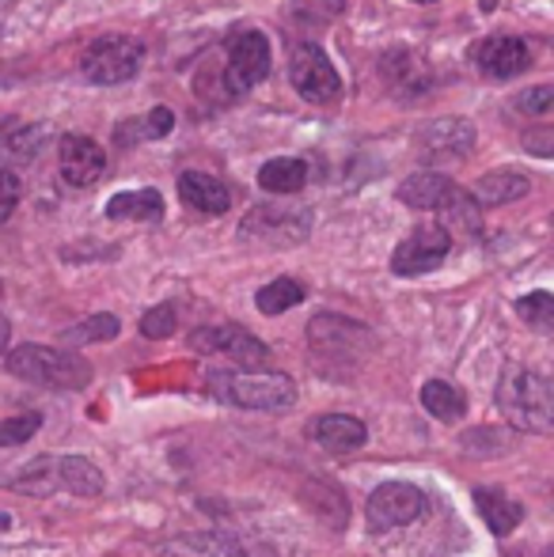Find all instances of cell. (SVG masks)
I'll return each mask as SVG.
<instances>
[{"label":"cell","mask_w":554,"mask_h":557,"mask_svg":"<svg viewBox=\"0 0 554 557\" xmlns=\"http://www.w3.org/2000/svg\"><path fill=\"white\" fill-rule=\"evenodd\" d=\"M421 406H426L436 421H459L467 413L464 391H456L444 380H429L426 387H421Z\"/></svg>","instance_id":"24"},{"label":"cell","mask_w":554,"mask_h":557,"mask_svg":"<svg viewBox=\"0 0 554 557\" xmlns=\"http://www.w3.org/2000/svg\"><path fill=\"white\" fill-rule=\"evenodd\" d=\"M38 425H42V418H38V413H20V418L0 421V447L27 444L30 436L38 433Z\"/></svg>","instance_id":"29"},{"label":"cell","mask_w":554,"mask_h":557,"mask_svg":"<svg viewBox=\"0 0 554 557\" xmlns=\"http://www.w3.org/2000/svg\"><path fill=\"white\" fill-rule=\"evenodd\" d=\"M410 4H436V0H410Z\"/></svg>","instance_id":"37"},{"label":"cell","mask_w":554,"mask_h":557,"mask_svg":"<svg viewBox=\"0 0 554 557\" xmlns=\"http://www.w3.org/2000/svg\"><path fill=\"white\" fill-rule=\"evenodd\" d=\"M525 148H528L532 156H554V129L528 133V137H525Z\"/></svg>","instance_id":"34"},{"label":"cell","mask_w":554,"mask_h":557,"mask_svg":"<svg viewBox=\"0 0 554 557\" xmlns=\"http://www.w3.org/2000/svg\"><path fill=\"white\" fill-rule=\"evenodd\" d=\"M513 107H517L520 114H551L554 111V88L551 84H540V88L520 91Z\"/></svg>","instance_id":"31"},{"label":"cell","mask_w":554,"mask_h":557,"mask_svg":"<svg viewBox=\"0 0 554 557\" xmlns=\"http://www.w3.org/2000/svg\"><path fill=\"white\" fill-rule=\"evenodd\" d=\"M497 410L520 433H554V383L532 368L505 364L497 380Z\"/></svg>","instance_id":"1"},{"label":"cell","mask_w":554,"mask_h":557,"mask_svg":"<svg viewBox=\"0 0 554 557\" xmlns=\"http://www.w3.org/2000/svg\"><path fill=\"white\" fill-rule=\"evenodd\" d=\"M8 334H12V331H8V319L0 315V352H4V345H8Z\"/></svg>","instance_id":"35"},{"label":"cell","mask_w":554,"mask_h":557,"mask_svg":"<svg viewBox=\"0 0 554 557\" xmlns=\"http://www.w3.org/2000/svg\"><path fill=\"white\" fill-rule=\"evenodd\" d=\"M517 315L525 319L532 331L551 334L554 331V296L551 293H528L517 300Z\"/></svg>","instance_id":"27"},{"label":"cell","mask_w":554,"mask_h":557,"mask_svg":"<svg viewBox=\"0 0 554 557\" xmlns=\"http://www.w3.org/2000/svg\"><path fill=\"white\" fill-rule=\"evenodd\" d=\"M311 441L323 444L327 451L346 455L369 441V429H365V421L349 418V413H323V418L311 421Z\"/></svg>","instance_id":"17"},{"label":"cell","mask_w":554,"mask_h":557,"mask_svg":"<svg viewBox=\"0 0 554 557\" xmlns=\"http://www.w3.org/2000/svg\"><path fill=\"white\" fill-rule=\"evenodd\" d=\"M175 129V114L168 111V107H156V111H148L145 117V137H168V133Z\"/></svg>","instance_id":"33"},{"label":"cell","mask_w":554,"mask_h":557,"mask_svg":"<svg viewBox=\"0 0 554 557\" xmlns=\"http://www.w3.org/2000/svg\"><path fill=\"white\" fill-rule=\"evenodd\" d=\"M304 300V285L293 277H278L270 281V285L259 288V296H255V304H259L262 315H281V311L296 308V304Z\"/></svg>","instance_id":"25"},{"label":"cell","mask_w":554,"mask_h":557,"mask_svg":"<svg viewBox=\"0 0 554 557\" xmlns=\"http://www.w3.org/2000/svg\"><path fill=\"white\" fill-rule=\"evenodd\" d=\"M178 198L183 206H190L194 213H206V216H221L229 213L232 206V194L221 178L206 175V171H186L178 175Z\"/></svg>","instance_id":"16"},{"label":"cell","mask_w":554,"mask_h":557,"mask_svg":"<svg viewBox=\"0 0 554 557\" xmlns=\"http://www.w3.org/2000/svg\"><path fill=\"white\" fill-rule=\"evenodd\" d=\"M452 190H456V183H452L448 175H441V171H418V175H410L407 183L399 186V201L418 209V213H429V209L436 213V209L448 201Z\"/></svg>","instance_id":"18"},{"label":"cell","mask_w":554,"mask_h":557,"mask_svg":"<svg viewBox=\"0 0 554 557\" xmlns=\"http://www.w3.org/2000/svg\"><path fill=\"white\" fill-rule=\"evenodd\" d=\"M288 81H293L296 96L316 107H331V103H338V96H342L338 73H334L331 58H327L316 42L293 46V53H288Z\"/></svg>","instance_id":"6"},{"label":"cell","mask_w":554,"mask_h":557,"mask_svg":"<svg viewBox=\"0 0 554 557\" xmlns=\"http://www.w3.org/2000/svg\"><path fill=\"white\" fill-rule=\"evenodd\" d=\"M497 4H502V0H479V8H482V12H487V15H490V12H494V8H497Z\"/></svg>","instance_id":"36"},{"label":"cell","mask_w":554,"mask_h":557,"mask_svg":"<svg viewBox=\"0 0 554 557\" xmlns=\"http://www.w3.org/2000/svg\"><path fill=\"white\" fill-rule=\"evenodd\" d=\"M20 194H23L20 175H15V171H0V224L15 213V206H20Z\"/></svg>","instance_id":"32"},{"label":"cell","mask_w":554,"mask_h":557,"mask_svg":"<svg viewBox=\"0 0 554 557\" xmlns=\"http://www.w3.org/2000/svg\"><path fill=\"white\" fill-rule=\"evenodd\" d=\"M12 490L30 493V497H50L58 490H69L76 497H99L107 482L103 470L81 455H42L12 478Z\"/></svg>","instance_id":"2"},{"label":"cell","mask_w":554,"mask_h":557,"mask_svg":"<svg viewBox=\"0 0 554 557\" xmlns=\"http://www.w3.org/2000/svg\"><path fill=\"white\" fill-rule=\"evenodd\" d=\"M342 12H346V0H293V20L304 30L331 27Z\"/></svg>","instance_id":"26"},{"label":"cell","mask_w":554,"mask_h":557,"mask_svg":"<svg viewBox=\"0 0 554 557\" xmlns=\"http://www.w3.org/2000/svg\"><path fill=\"white\" fill-rule=\"evenodd\" d=\"M270 42L259 30H239L229 42V65H224V84H229V96H247L255 84H262L270 76Z\"/></svg>","instance_id":"8"},{"label":"cell","mask_w":554,"mask_h":557,"mask_svg":"<svg viewBox=\"0 0 554 557\" xmlns=\"http://www.w3.org/2000/svg\"><path fill=\"white\" fill-rule=\"evenodd\" d=\"M209 391L221 403L239 406V410L278 413L296 403V383L285 372H262V368H239V372L209 375Z\"/></svg>","instance_id":"3"},{"label":"cell","mask_w":554,"mask_h":557,"mask_svg":"<svg viewBox=\"0 0 554 557\" xmlns=\"http://www.w3.org/2000/svg\"><path fill=\"white\" fill-rule=\"evenodd\" d=\"M418 152L429 163H444V160H464L475 148V125L467 117H436L426 129L418 133Z\"/></svg>","instance_id":"12"},{"label":"cell","mask_w":554,"mask_h":557,"mask_svg":"<svg viewBox=\"0 0 554 557\" xmlns=\"http://www.w3.org/2000/svg\"><path fill=\"white\" fill-rule=\"evenodd\" d=\"M145 65V42L134 35H103L84 50L81 76L99 88H114V84L134 81Z\"/></svg>","instance_id":"5"},{"label":"cell","mask_w":554,"mask_h":557,"mask_svg":"<svg viewBox=\"0 0 554 557\" xmlns=\"http://www.w3.org/2000/svg\"><path fill=\"white\" fill-rule=\"evenodd\" d=\"M8 372L50 391H84L91 383V364L81 352L50 349V345H20L8 352Z\"/></svg>","instance_id":"4"},{"label":"cell","mask_w":554,"mask_h":557,"mask_svg":"<svg viewBox=\"0 0 554 557\" xmlns=\"http://www.w3.org/2000/svg\"><path fill=\"white\" fill-rule=\"evenodd\" d=\"M475 65L490 81H513L532 65V50L517 35H490L475 46Z\"/></svg>","instance_id":"13"},{"label":"cell","mask_w":554,"mask_h":557,"mask_svg":"<svg viewBox=\"0 0 554 557\" xmlns=\"http://www.w3.org/2000/svg\"><path fill=\"white\" fill-rule=\"evenodd\" d=\"M475 505H479V516L497 539L513 535L520 528V520H525V508L513 497H505L502 490H475Z\"/></svg>","instance_id":"20"},{"label":"cell","mask_w":554,"mask_h":557,"mask_svg":"<svg viewBox=\"0 0 554 557\" xmlns=\"http://www.w3.org/2000/svg\"><path fill=\"white\" fill-rule=\"evenodd\" d=\"M69 345H84V342H111V337H119V319L114 315H91L84 319L81 326H73V331L61 334Z\"/></svg>","instance_id":"28"},{"label":"cell","mask_w":554,"mask_h":557,"mask_svg":"<svg viewBox=\"0 0 554 557\" xmlns=\"http://www.w3.org/2000/svg\"><path fill=\"white\" fill-rule=\"evenodd\" d=\"M436 213H441V224L456 235H479L482 232V201L475 198V194L459 190V186L448 194V201H444Z\"/></svg>","instance_id":"21"},{"label":"cell","mask_w":554,"mask_h":557,"mask_svg":"<svg viewBox=\"0 0 554 557\" xmlns=\"http://www.w3.org/2000/svg\"><path fill=\"white\" fill-rule=\"evenodd\" d=\"M452 250V232L444 224H418L407 239L395 247L392 273L395 277H421V273L436 270Z\"/></svg>","instance_id":"9"},{"label":"cell","mask_w":554,"mask_h":557,"mask_svg":"<svg viewBox=\"0 0 554 557\" xmlns=\"http://www.w3.org/2000/svg\"><path fill=\"white\" fill-rule=\"evenodd\" d=\"M308 342L316 345L319 357H361L365 345H369V331L349 319H334V315H319L308 326Z\"/></svg>","instance_id":"15"},{"label":"cell","mask_w":554,"mask_h":557,"mask_svg":"<svg viewBox=\"0 0 554 557\" xmlns=\"http://www.w3.org/2000/svg\"><path fill=\"white\" fill-rule=\"evenodd\" d=\"M107 171V152L96 145L91 137H81V133H69L61 140V178L76 190L84 186H96Z\"/></svg>","instance_id":"14"},{"label":"cell","mask_w":554,"mask_h":557,"mask_svg":"<svg viewBox=\"0 0 554 557\" xmlns=\"http://www.w3.org/2000/svg\"><path fill=\"white\" fill-rule=\"evenodd\" d=\"M532 190V183H528V175H520V171L513 168H497V171H487V175L475 183V198L482 201V206H509V201H520L525 194Z\"/></svg>","instance_id":"19"},{"label":"cell","mask_w":554,"mask_h":557,"mask_svg":"<svg viewBox=\"0 0 554 557\" xmlns=\"http://www.w3.org/2000/svg\"><path fill=\"white\" fill-rule=\"evenodd\" d=\"M175 326H178V315H175V308H171V304H160V308L145 311V319H140V334L156 337V342L175 334Z\"/></svg>","instance_id":"30"},{"label":"cell","mask_w":554,"mask_h":557,"mask_svg":"<svg viewBox=\"0 0 554 557\" xmlns=\"http://www.w3.org/2000/svg\"><path fill=\"white\" fill-rule=\"evenodd\" d=\"M304 183H308V163L296 156H278L259 171V186L267 194H296Z\"/></svg>","instance_id":"23"},{"label":"cell","mask_w":554,"mask_h":557,"mask_svg":"<svg viewBox=\"0 0 554 557\" xmlns=\"http://www.w3.org/2000/svg\"><path fill=\"white\" fill-rule=\"evenodd\" d=\"M311 232V213L308 209H278V206H259L251 209L239 235L244 239H259V243H278V247H293V243L308 239Z\"/></svg>","instance_id":"11"},{"label":"cell","mask_w":554,"mask_h":557,"mask_svg":"<svg viewBox=\"0 0 554 557\" xmlns=\"http://www.w3.org/2000/svg\"><path fill=\"white\" fill-rule=\"evenodd\" d=\"M107 216H111V221H160L163 198H160V190L114 194V198L107 201Z\"/></svg>","instance_id":"22"},{"label":"cell","mask_w":554,"mask_h":557,"mask_svg":"<svg viewBox=\"0 0 554 557\" xmlns=\"http://www.w3.org/2000/svg\"><path fill=\"white\" fill-rule=\"evenodd\" d=\"M190 345L198 352H221V357L236 360L239 368H267L270 364V345L259 342L255 334H247L236 323H221V326H201L190 334Z\"/></svg>","instance_id":"10"},{"label":"cell","mask_w":554,"mask_h":557,"mask_svg":"<svg viewBox=\"0 0 554 557\" xmlns=\"http://www.w3.org/2000/svg\"><path fill=\"white\" fill-rule=\"evenodd\" d=\"M426 493L410 482H384L369 493V508H365V520H369L372 535H387L392 528H407L426 512Z\"/></svg>","instance_id":"7"},{"label":"cell","mask_w":554,"mask_h":557,"mask_svg":"<svg viewBox=\"0 0 554 557\" xmlns=\"http://www.w3.org/2000/svg\"><path fill=\"white\" fill-rule=\"evenodd\" d=\"M543 557H554V546H551V550H547V554H543Z\"/></svg>","instance_id":"38"}]
</instances>
